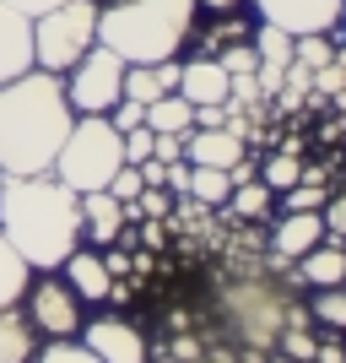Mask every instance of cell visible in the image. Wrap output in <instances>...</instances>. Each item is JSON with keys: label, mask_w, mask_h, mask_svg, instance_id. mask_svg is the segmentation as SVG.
I'll list each match as a JSON object with an SVG mask.
<instances>
[{"label": "cell", "mask_w": 346, "mask_h": 363, "mask_svg": "<svg viewBox=\"0 0 346 363\" xmlns=\"http://www.w3.org/2000/svg\"><path fill=\"white\" fill-rule=\"evenodd\" d=\"M71 125L76 108L65 98V76L33 65L16 82H0V179L49 174Z\"/></svg>", "instance_id": "1"}, {"label": "cell", "mask_w": 346, "mask_h": 363, "mask_svg": "<svg viewBox=\"0 0 346 363\" xmlns=\"http://www.w3.org/2000/svg\"><path fill=\"white\" fill-rule=\"evenodd\" d=\"M0 233L22 250L33 272H60L81 244V196L54 174L0 179Z\"/></svg>", "instance_id": "2"}, {"label": "cell", "mask_w": 346, "mask_h": 363, "mask_svg": "<svg viewBox=\"0 0 346 363\" xmlns=\"http://www.w3.org/2000/svg\"><path fill=\"white\" fill-rule=\"evenodd\" d=\"M195 33V0H114L98 11V44L114 49L125 65L173 60Z\"/></svg>", "instance_id": "3"}, {"label": "cell", "mask_w": 346, "mask_h": 363, "mask_svg": "<svg viewBox=\"0 0 346 363\" xmlns=\"http://www.w3.org/2000/svg\"><path fill=\"white\" fill-rule=\"evenodd\" d=\"M120 163H125V136L108 125V114H76L71 136H65L49 174L60 184H71L76 196H87V190H108Z\"/></svg>", "instance_id": "4"}, {"label": "cell", "mask_w": 346, "mask_h": 363, "mask_svg": "<svg viewBox=\"0 0 346 363\" xmlns=\"http://www.w3.org/2000/svg\"><path fill=\"white\" fill-rule=\"evenodd\" d=\"M98 0H60L33 16V65L65 76L92 44H98Z\"/></svg>", "instance_id": "5"}, {"label": "cell", "mask_w": 346, "mask_h": 363, "mask_svg": "<svg viewBox=\"0 0 346 363\" xmlns=\"http://www.w3.org/2000/svg\"><path fill=\"white\" fill-rule=\"evenodd\" d=\"M287 309H292V298L276 288L271 277H238V282L222 288V315H227V325L238 331V342L249 352L276 347V336H282V325H287Z\"/></svg>", "instance_id": "6"}, {"label": "cell", "mask_w": 346, "mask_h": 363, "mask_svg": "<svg viewBox=\"0 0 346 363\" xmlns=\"http://www.w3.org/2000/svg\"><path fill=\"white\" fill-rule=\"evenodd\" d=\"M65 98H71L76 114H108V108L125 98V60L114 49L92 44L87 55L65 71Z\"/></svg>", "instance_id": "7"}, {"label": "cell", "mask_w": 346, "mask_h": 363, "mask_svg": "<svg viewBox=\"0 0 346 363\" xmlns=\"http://www.w3.org/2000/svg\"><path fill=\"white\" fill-rule=\"evenodd\" d=\"M28 320H33V331H44V336H76L81 331V298H76L71 282H60V277H38V282H28Z\"/></svg>", "instance_id": "8"}, {"label": "cell", "mask_w": 346, "mask_h": 363, "mask_svg": "<svg viewBox=\"0 0 346 363\" xmlns=\"http://www.w3.org/2000/svg\"><path fill=\"white\" fill-rule=\"evenodd\" d=\"M255 11H260V22L303 38V33H335L341 28L346 0H255Z\"/></svg>", "instance_id": "9"}, {"label": "cell", "mask_w": 346, "mask_h": 363, "mask_svg": "<svg viewBox=\"0 0 346 363\" xmlns=\"http://www.w3.org/2000/svg\"><path fill=\"white\" fill-rule=\"evenodd\" d=\"M81 347L98 363H146V336L125 315H98L81 325Z\"/></svg>", "instance_id": "10"}, {"label": "cell", "mask_w": 346, "mask_h": 363, "mask_svg": "<svg viewBox=\"0 0 346 363\" xmlns=\"http://www.w3.org/2000/svg\"><path fill=\"white\" fill-rule=\"evenodd\" d=\"M184 157L195 168H233V163L249 157V141L233 136L227 125H217V130H190V136H184Z\"/></svg>", "instance_id": "11"}, {"label": "cell", "mask_w": 346, "mask_h": 363, "mask_svg": "<svg viewBox=\"0 0 346 363\" xmlns=\"http://www.w3.org/2000/svg\"><path fill=\"white\" fill-rule=\"evenodd\" d=\"M33 71V16L0 6V82H16Z\"/></svg>", "instance_id": "12"}, {"label": "cell", "mask_w": 346, "mask_h": 363, "mask_svg": "<svg viewBox=\"0 0 346 363\" xmlns=\"http://www.w3.org/2000/svg\"><path fill=\"white\" fill-rule=\"evenodd\" d=\"M60 272H65V282L76 288V298H81V303H103V298H114V277H108L103 255H92V250H81V244L65 255Z\"/></svg>", "instance_id": "13"}, {"label": "cell", "mask_w": 346, "mask_h": 363, "mask_svg": "<svg viewBox=\"0 0 346 363\" xmlns=\"http://www.w3.org/2000/svg\"><path fill=\"white\" fill-rule=\"evenodd\" d=\"M227 82H233V76H227L222 65L211 60V55H200V60H184V65H179V98H190L195 108L227 104Z\"/></svg>", "instance_id": "14"}, {"label": "cell", "mask_w": 346, "mask_h": 363, "mask_svg": "<svg viewBox=\"0 0 346 363\" xmlns=\"http://www.w3.org/2000/svg\"><path fill=\"white\" fill-rule=\"evenodd\" d=\"M314 244H325V217L319 212H287L282 223H276V233H271L276 260H298V255H308Z\"/></svg>", "instance_id": "15"}, {"label": "cell", "mask_w": 346, "mask_h": 363, "mask_svg": "<svg viewBox=\"0 0 346 363\" xmlns=\"http://www.w3.org/2000/svg\"><path fill=\"white\" fill-rule=\"evenodd\" d=\"M81 233H87L92 244H120L125 206L108 196V190H87V196H81Z\"/></svg>", "instance_id": "16"}, {"label": "cell", "mask_w": 346, "mask_h": 363, "mask_svg": "<svg viewBox=\"0 0 346 363\" xmlns=\"http://www.w3.org/2000/svg\"><path fill=\"white\" fill-rule=\"evenodd\" d=\"M298 282H308V288H341L346 282V250L335 239L314 244L308 255H298Z\"/></svg>", "instance_id": "17"}, {"label": "cell", "mask_w": 346, "mask_h": 363, "mask_svg": "<svg viewBox=\"0 0 346 363\" xmlns=\"http://www.w3.org/2000/svg\"><path fill=\"white\" fill-rule=\"evenodd\" d=\"M163 92H179V65H173V60L125 65V98H136V104H157Z\"/></svg>", "instance_id": "18"}, {"label": "cell", "mask_w": 346, "mask_h": 363, "mask_svg": "<svg viewBox=\"0 0 346 363\" xmlns=\"http://www.w3.org/2000/svg\"><path fill=\"white\" fill-rule=\"evenodd\" d=\"M146 130L151 136H190L195 130V104L179 92H163L157 104H146Z\"/></svg>", "instance_id": "19"}, {"label": "cell", "mask_w": 346, "mask_h": 363, "mask_svg": "<svg viewBox=\"0 0 346 363\" xmlns=\"http://www.w3.org/2000/svg\"><path fill=\"white\" fill-rule=\"evenodd\" d=\"M314 347H319V336H314V315L303 309V303H292L287 309V325L282 336H276V352L292 363H314Z\"/></svg>", "instance_id": "20"}, {"label": "cell", "mask_w": 346, "mask_h": 363, "mask_svg": "<svg viewBox=\"0 0 346 363\" xmlns=\"http://www.w3.org/2000/svg\"><path fill=\"white\" fill-rule=\"evenodd\" d=\"M33 347H38V331L22 309H0V363H33Z\"/></svg>", "instance_id": "21"}, {"label": "cell", "mask_w": 346, "mask_h": 363, "mask_svg": "<svg viewBox=\"0 0 346 363\" xmlns=\"http://www.w3.org/2000/svg\"><path fill=\"white\" fill-rule=\"evenodd\" d=\"M28 282H33V266L22 260L16 244L0 233V309H11V303L28 298Z\"/></svg>", "instance_id": "22"}, {"label": "cell", "mask_w": 346, "mask_h": 363, "mask_svg": "<svg viewBox=\"0 0 346 363\" xmlns=\"http://www.w3.org/2000/svg\"><path fill=\"white\" fill-rule=\"evenodd\" d=\"M190 196H195L200 206H227L233 174H227V168H195V174H190Z\"/></svg>", "instance_id": "23"}, {"label": "cell", "mask_w": 346, "mask_h": 363, "mask_svg": "<svg viewBox=\"0 0 346 363\" xmlns=\"http://www.w3.org/2000/svg\"><path fill=\"white\" fill-rule=\"evenodd\" d=\"M271 201H276V190H271L265 179H243V184H233L227 206H233L238 217H255V223H260V217L271 212Z\"/></svg>", "instance_id": "24"}, {"label": "cell", "mask_w": 346, "mask_h": 363, "mask_svg": "<svg viewBox=\"0 0 346 363\" xmlns=\"http://www.w3.org/2000/svg\"><path fill=\"white\" fill-rule=\"evenodd\" d=\"M260 179L271 184L276 196H282L287 184H298V179H303V152H298V141H292V147H282V152H276L271 163H265V174H260Z\"/></svg>", "instance_id": "25"}, {"label": "cell", "mask_w": 346, "mask_h": 363, "mask_svg": "<svg viewBox=\"0 0 346 363\" xmlns=\"http://www.w3.org/2000/svg\"><path fill=\"white\" fill-rule=\"evenodd\" d=\"M292 60L308 65V71L330 65L335 60V33H303V38H292Z\"/></svg>", "instance_id": "26"}, {"label": "cell", "mask_w": 346, "mask_h": 363, "mask_svg": "<svg viewBox=\"0 0 346 363\" xmlns=\"http://www.w3.org/2000/svg\"><path fill=\"white\" fill-rule=\"evenodd\" d=\"M308 315L319 325H330V331L346 336V288H314V303H308Z\"/></svg>", "instance_id": "27"}, {"label": "cell", "mask_w": 346, "mask_h": 363, "mask_svg": "<svg viewBox=\"0 0 346 363\" xmlns=\"http://www.w3.org/2000/svg\"><path fill=\"white\" fill-rule=\"evenodd\" d=\"M249 44H255V55H260V60H265V65H287V60H292V33L271 28V22H260Z\"/></svg>", "instance_id": "28"}, {"label": "cell", "mask_w": 346, "mask_h": 363, "mask_svg": "<svg viewBox=\"0 0 346 363\" xmlns=\"http://www.w3.org/2000/svg\"><path fill=\"white\" fill-rule=\"evenodd\" d=\"M325 201H330L325 179H298V184H287V190H282L287 212H325Z\"/></svg>", "instance_id": "29"}, {"label": "cell", "mask_w": 346, "mask_h": 363, "mask_svg": "<svg viewBox=\"0 0 346 363\" xmlns=\"http://www.w3.org/2000/svg\"><path fill=\"white\" fill-rule=\"evenodd\" d=\"M211 60L222 65L227 76H255L260 55H255V44H249V38H238V44H222V49H217V55H211Z\"/></svg>", "instance_id": "30"}, {"label": "cell", "mask_w": 346, "mask_h": 363, "mask_svg": "<svg viewBox=\"0 0 346 363\" xmlns=\"http://www.w3.org/2000/svg\"><path fill=\"white\" fill-rule=\"evenodd\" d=\"M38 363H98V358H92V352L81 347L76 336H54V342L38 352Z\"/></svg>", "instance_id": "31"}, {"label": "cell", "mask_w": 346, "mask_h": 363, "mask_svg": "<svg viewBox=\"0 0 346 363\" xmlns=\"http://www.w3.org/2000/svg\"><path fill=\"white\" fill-rule=\"evenodd\" d=\"M141 190H146V184H141V168H136V163H120V168H114V179H108V196L120 201V206H125V201H136Z\"/></svg>", "instance_id": "32"}, {"label": "cell", "mask_w": 346, "mask_h": 363, "mask_svg": "<svg viewBox=\"0 0 346 363\" xmlns=\"http://www.w3.org/2000/svg\"><path fill=\"white\" fill-rule=\"evenodd\" d=\"M108 125H114V130H136V125H146V104H136V98H120V104L108 108Z\"/></svg>", "instance_id": "33"}, {"label": "cell", "mask_w": 346, "mask_h": 363, "mask_svg": "<svg viewBox=\"0 0 346 363\" xmlns=\"http://www.w3.org/2000/svg\"><path fill=\"white\" fill-rule=\"evenodd\" d=\"M130 206H136V217L157 223V217H168V190H163V184H146V190H141V196L130 201Z\"/></svg>", "instance_id": "34"}, {"label": "cell", "mask_w": 346, "mask_h": 363, "mask_svg": "<svg viewBox=\"0 0 346 363\" xmlns=\"http://www.w3.org/2000/svg\"><path fill=\"white\" fill-rule=\"evenodd\" d=\"M151 147H157V136H151L146 125H136V130H125V163H146Z\"/></svg>", "instance_id": "35"}, {"label": "cell", "mask_w": 346, "mask_h": 363, "mask_svg": "<svg viewBox=\"0 0 346 363\" xmlns=\"http://www.w3.org/2000/svg\"><path fill=\"white\" fill-rule=\"evenodd\" d=\"M319 217H325V239H335V244H341V239H346V196H330Z\"/></svg>", "instance_id": "36"}, {"label": "cell", "mask_w": 346, "mask_h": 363, "mask_svg": "<svg viewBox=\"0 0 346 363\" xmlns=\"http://www.w3.org/2000/svg\"><path fill=\"white\" fill-rule=\"evenodd\" d=\"M190 174H195V163H190V157H173V163H168V190L190 196Z\"/></svg>", "instance_id": "37"}, {"label": "cell", "mask_w": 346, "mask_h": 363, "mask_svg": "<svg viewBox=\"0 0 346 363\" xmlns=\"http://www.w3.org/2000/svg\"><path fill=\"white\" fill-rule=\"evenodd\" d=\"M314 363H346V342H341V331H335V336H319Z\"/></svg>", "instance_id": "38"}, {"label": "cell", "mask_w": 346, "mask_h": 363, "mask_svg": "<svg viewBox=\"0 0 346 363\" xmlns=\"http://www.w3.org/2000/svg\"><path fill=\"white\" fill-rule=\"evenodd\" d=\"M151 157H163V163H173V157H184V136H157V147H151Z\"/></svg>", "instance_id": "39"}, {"label": "cell", "mask_w": 346, "mask_h": 363, "mask_svg": "<svg viewBox=\"0 0 346 363\" xmlns=\"http://www.w3.org/2000/svg\"><path fill=\"white\" fill-rule=\"evenodd\" d=\"M0 6H11V11H22V16H38V11H49V6H60V0H0Z\"/></svg>", "instance_id": "40"}, {"label": "cell", "mask_w": 346, "mask_h": 363, "mask_svg": "<svg viewBox=\"0 0 346 363\" xmlns=\"http://www.w3.org/2000/svg\"><path fill=\"white\" fill-rule=\"evenodd\" d=\"M103 266H108V277H114V282H120V277L130 272V260H125L120 250H114V255H103Z\"/></svg>", "instance_id": "41"}, {"label": "cell", "mask_w": 346, "mask_h": 363, "mask_svg": "<svg viewBox=\"0 0 346 363\" xmlns=\"http://www.w3.org/2000/svg\"><path fill=\"white\" fill-rule=\"evenodd\" d=\"M173 358H184V363L200 358V342H190V336H184V342H173Z\"/></svg>", "instance_id": "42"}, {"label": "cell", "mask_w": 346, "mask_h": 363, "mask_svg": "<svg viewBox=\"0 0 346 363\" xmlns=\"http://www.w3.org/2000/svg\"><path fill=\"white\" fill-rule=\"evenodd\" d=\"M195 6H211V11H233L238 0H195Z\"/></svg>", "instance_id": "43"}, {"label": "cell", "mask_w": 346, "mask_h": 363, "mask_svg": "<svg viewBox=\"0 0 346 363\" xmlns=\"http://www.w3.org/2000/svg\"><path fill=\"white\" fill-rule=\"evenodd\" d=\"M190 363H227L222 352H200V358H190Z\"/></svg>", "instance_id": "44"}, {"label": "cell", "mask_w": 346, "mask_h": 363, "mask_svg": "<svg viewBox=\"0 0 346 363\" xmlns=\"http://www.w3.org/2000/svg\"><path fill=\"white\" fill-rule=\"evenodd\" d=\"M271 363H292V358H282V352H276V358H271Z\"/></svg>", "instance_id": "45"}, {"label": "cell", "mask_w": 346, "mask_h": 363, "mask_svg": "<svg viewBox=\"0 0 346 363\" xmlns=\"http://www.w3.org/2000/svg\"><path fill=\"white\" fill-rule=\"evenodd\" d=\"M341 22H346V16H341Z\"/></svg>", "instance_id": "46"}]
</instances>
